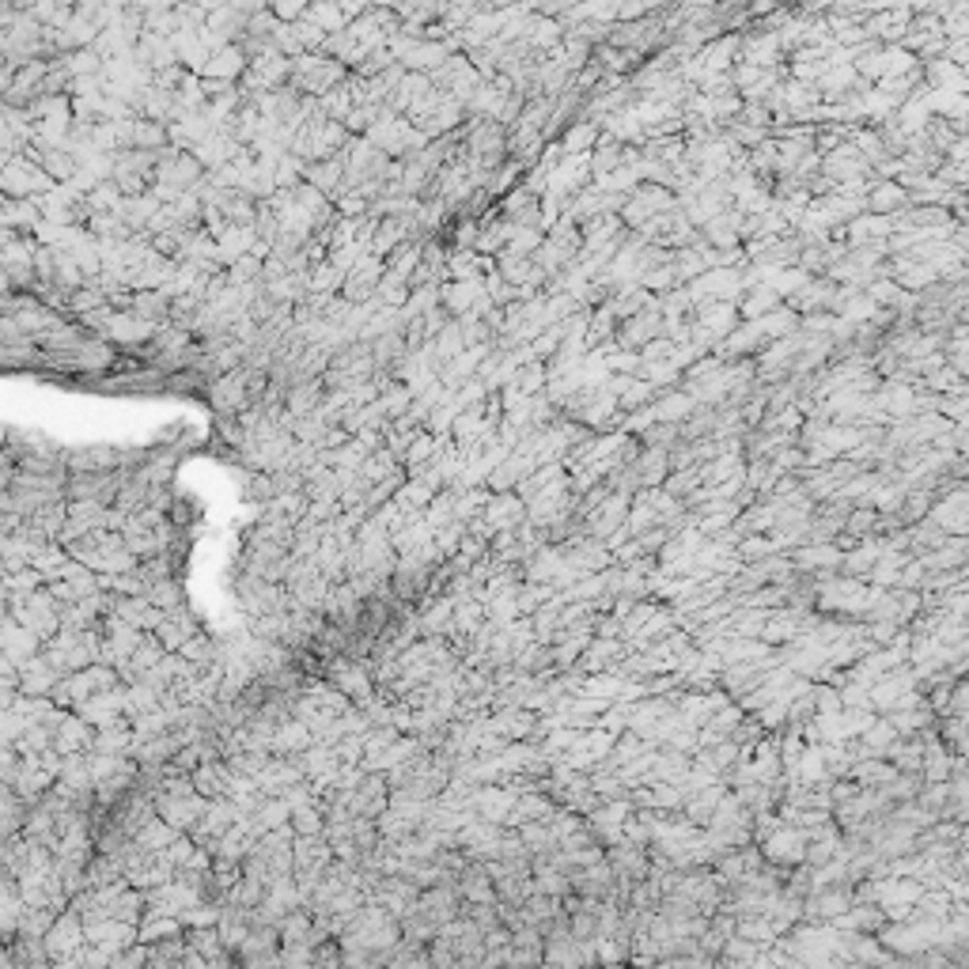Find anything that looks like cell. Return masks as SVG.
<instances>
[{
  "mask_svg": "<svg viewBox=\"0 0 969 969\" xmlns=\"http://www.w3.org/2000/svg\"><path fill=\"white\" fill-rule=\"evenodd\" d=\"M598 137H603V125H598V122H587V118H579L576 125H568L565 133L557 137V144H561V152H565V155H576V152H579V155H587L591 148H595Z\"/></svg>",
  "mask_w": 969,
  "mask_h": 969,
  "instance_id": "1",
  "label": "cell"
},
{
  "mask_svg": "<svg viewBox=\"0 0 969 969\" xmlns=\"http://www.w3.org/2000/svg\"><path fill=\"white\" fill-rule=\"evenodd\" d=\"M780 307V295L769 289V284H758V289H750L743 295V307H738V319L743 322H758L765 315H773V311Z\"/></svg>",
  "mask_w": 969,
  "mask_h": 969,
  "instance_id": "2",
  "label": "cell"
},
{
  "mask_svg": "<svg viewBox=\"0 0 969 969\" xmlns=\"http://www.w3.org/2000/svg\"><path fill=\"white\" fill-rule=\"evenodd\" d=\"M432 451H436V443H432L428 436H417V440H413V451H410V455H405V463H410L413 470H417L421 463H428V458H432Z\"/></svg>",
  "mask_w": 969,
  "mask_h": 969,
  "instance_id": "3",
  "label": "cell"
}]
</instances>
